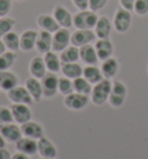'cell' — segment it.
Masks as SVG:
<instances>
[{"label": "cell", "instance_id": "1", "mask_svg": "<svg viewBox=\"0 0 148 159\" xmlns=\"http://www.w3.org/2000/svg\"><path fill=\"white\" fill-rule=\"evenodd\" d=\"M112 83L110 79H103L93 86V91L90 94V100L95 106H102L109 100V95L111 92Z\"/></svg>", "mask_w": 148, "mask_h": 159}, {"label": "cell", "instance_id": "2", "mask_svg": "<svg viewBox=\"0 0 148 159\" xmlns=\"http://www.w3.org/2000/svg\"><path fill=\"white\" fill-rule=\"evenodd\" d=\"M98 16L92 9L79 11L73 15V26L76 29H94Z\"/></svg>", "mask_w": 148, "mask_h": 159}, {"label": "cell", "instance_id": "3", "mask_svg": "<svg viewBox=\"0 0 148 159\" xmlns=\"http://www.w3.org/2000/svg\"><path fill=\"white\" fill-rule=\"evenodd\" d=\"M131 21H132V16H131V12L125 9L124 7H118L115 12L113 15V23L112 26L116 29V31L124 34L128 30L131 26Z\"/></svg>", "mask_w": 148, "mask_h": 159}, {"label": "cell", "instance_id": "4", "mask_svg": "<svg viewBox=\"0 0 148 159\" xmlns=\"http://www.w3.org/2000/svg\"><path fill=\"white\" fill-rule=\"evenodd\" d=\"M126 86L123 84L122 81H113L108 102L113 108H119L124 105L125 99H126Z\"/></svg>", "mask_w": 148, "mask_h": 159}, {"label": "cell", "instance_id": "5", "mask_svg": "<svg viewBox=\"0 0 148 159\" xmlns=\"http://www.w3.org/2000/svg\"><path fill=\"white\" fill-rule=\"evenodd\" d=\"M71 43V34L68 28H59L52 35V48L54 52H61Z\"/></svg>", "mask_w": 148, "mask_h": 159}, {"label": "cell", "instance_id": "6", "mask_svg": "<svg viewBox=\"0 0 148 159\" xmlns=\"http://www.w3.org/2000/svg\"><path fill=\"white\" fill-rule=\"evenodd\" d=\"M96 40L95 31L92 29H76L71 34V44L81 48L86 44H92Z\"/></svg>", "mask_w": 148, "mask_h": 159}, {"label": "cell", "instance_id": "7", "mask_svg": "<svg viewBox=\"0 0 148 159\" xmlns=\"http://www.w3.org/2000/svg\"><path fill=\"white\" fill-rule=\"evenodd\" d=\"M58 80L59 78L56 75V73L48 72L42 78V89H43V97L46 99L56 97L58 93Z\"/></svg>", "mask_w": 148, "mask_h": 159}, {"label": "cell", "instance_id": "8", "mask_svg": "<svg viewBox=\"0 0 148 159\" xmlns=\"http://www.w3.org/2000/svg\"><path fill=\"white\" fill-rule=\"evenodd\" d=\"M89 102V97L85 94L73 92L66 95L64 99V105L66 108H68L71 111H81L88 105Z\"/></svg>", "mask_w": 148, "mask_h": 159}, {"label": "cell", "instance_id": "9", "mask_svg": "<svg viewBox=\"0 0 148 159\" xmlns=\"http://www.w3.org/2000/svg\"><path fill=\"white\" fill-rule=\"evenodd\" d=\"M7 97L13 103H23V105H31L33 103V98H31L30 93L28 92L26 86H15L14 89L7 92Z\"/></svg>", "mask_w": 148, "mask_h": 159}, {"label": "cell", "instance_id": "10", "mask_svg": "<svg viewBox=\"0 0 148 159\" xmlns=\"http://www.w3.org/2000/svg\"><path fill=\"white\" fill-rule=\"evenodd\" d=\"M12 114H13L14 121L19 124H23L30 121L33 117V113H31L30 108L28 105H23V103H13L12 107Z\"/></svg>", "mask_w": 148, "mask_h": 159}, {"label": "cell", "instance_id": "11", "mask_svg": "<svg viewBox=\"0 0 148 159\" xmlns=\"http://www.w3.org/2000/svg\"><path fill=\"white\" fill-rule=\"evenodd\" d=\"M0 134L6 139V142H9V143H16L23 136L21 131V127L14 124L13 122L0 124Z\"/></svg>", "mask_w": 148, "mask_h": 159}, {"label": "cell", "instance_id": "12", "mask_svg": "<svg viewBox=\"0 0 148 159\" xmlns=\"http://www.w3.org/2000/svg\"><path fill=\"white\" fill-rule=\"evenodd\" d=\"M15 148L18 152H22L27 156H34L38 153V144L36 139L29 138V137L22 136L16 143H15Z\"/></svg>", "mask_w": 148, "mask_h": 159}, {"label": "cell", "instance_id": "13", "mask_svg": "<svg viewBox=\"0 0 148 159\" xmlns=\"http://www.w3.org/2000/svg\"><path fill=\"white\" fill-rule=\"evenodd\" d=\"M38 33L34 29H27L20 35V50L24 52H29L35 49Z\"/></svg>", "mask_w": 148, "mask_h": 159}, {"label": "cell", "instance_id": "14", "mask_svg": "<svg viewBox=\"0 0 148 159\" xmlns=\"http://www.w3.org/2000/svg\"><path fill=\"white\" fill-rule=\"evenodd\" d=\"M52 15L61 28H70L73 26V15L64 6H56L53 8Z\"/></svg>", "mask_w": 148, "mask_h": 159}, {"label": "cell", "instance_id": "15", "mask_svg": "<svg viewBox=\"0 0 148 159\" xmlns=\"http://www.w3.org/2000/svg\"><path fill=\"white\" fill-rule=\"evenodd\" d=\"M21 131L23 136L36 139V141L42 138L44 135V130L42 128V125L35 121H31V120L26 123L21 124Z\"/></svg>", "mask_w": 148, "mask_h": 159}, {"label": "cell", "instance_id": "16", "mask_svg": "<svg viewBox=\"0 0 148 159\" xmlns=\"http://www.w3.org/2000/svg\"><path fill=\"white\" fill-rule=\"evenodd\" d=\"M94 47L96 49L97 57L100 61H105L108 58L112 57L113 45L109 39H98Z\"/></svg>", "mask_w": 148, "mask_h": 159}, {"label": "cell", "instance_id": "17", "mask_svg": "<svg viewBox=\"0 0 148 159\" xmlns=\"http://www.w3.org/2000/svg\"><path fill=\"white\" fill-rule=\"evenodd\" d=\"M52 48V34L45 30H41L37 36L35 49L39 53H46Z\"/></svg>", "mask_w": 148, "mask_h": 159}, {"label": "cell", "instance_id": "18", "mask_svg": "<svg viewBox=\"0 0 148 159\" xmlns=\"http://www.w3.org/2000/svg\"><path fill=\"white\" fill-rule=\"evenodd\" d=\"M37 25L41 28V30L49 31L51 34L56 33L60 28L59 23L57 22L54 16L50 15V14H41L38 18H37Z\"/></svg>", "mask_w": 148, "mask_h": 159}, {"label": "cell", "instance_id": "19", "mask_svg": "<svg viewBox=\"0 0 148 159\" xmlns=\"http://www.w3.org/2000/svg\"><path fill=\"white\" fill-rule=\"evenodd\" d=\"M19 84V77L14 72L0 71V89L8 92Z\"/></svg>", "mask_w": 148, "mask_h": 159}, {"label": "cell", "instance_id": "20", "mask_svg": "<svg viewBox=\"0 0 148 159\" xmlns=\"http://www.w3.org/2000/svg\"><path fill=\"white\" fill-rule=\"evenodd\" d=\"M38 144V153L41 157L44 158H56L57 157V148L52 142L48 139L46 137H42L37 141Z\"/></svg>", "mask_w": 148, "mask_h": 159}, {"label": "cell", "instance_id": "21", "mask_svg": "<svg viewBox=\"0 0 148 159\" xmlns=\"http://www.w3.org/2000/svg\"><path fill=\"white\" fill-rule=\"evenodd\" d=\"M46 71H48V69L45 66L44 58H42L41 56H36L30 61L29 72H30L31 77L37 78V79H42L44 75L48 73Z\"/></svg>", "mask_w": 148, "mask_h": 159}, {"label": "cell", "instance_id": "22", "mask_svg": "<svg viewBox=\"0 0 148 159\" xmlns=\"http://www.w3.org/2000/svg\"><path fill=\"white\" fill-rule=\"evenodd\" d=\"M94 29H95V35L97 39H108L111 34L112 23L108 16H98L97 23Z\"/></svg>", "mask_w": 148, "mask_h": 159}, {"label": "cell", "instance_id": "23", "mask_svg": "<svg viewBox=\"0 0 148 159\" xmlns=\"http://www.w3.org/2000/svg\"><path fill=\"white\" fill-rule=\"evenodd\" d=\"M80 49V59L86 65H96L100 61L97 57V52L94 45L86 44L81 47Z\"/></svg>", "mask_w": 148, "mask_h": 159}, {"label": "cell", "instance_id": "24", "mask_svg": "<svg viewBox=\"0 0 148 159\" xmlns=\"http://www.w3.org/2000/svg\"><path fill=\"white\" fill-rule=\"evenodd\" d=\"M26 89H28V92L30 93V95L34 101H39L42 99V97H43L42 83L37 78H34V77L28 78L26 81Z\"/></svg>", "mask_w": 148, "mask_h": 159}, {"label": "cell", "instance_id": "25", "mask_svg": "<svg viewBox=\"0 0 148 159\" xmlns=\"http://www.w3.org/2000/svg\"><path fill=\"white\" fill-rule=\"evenodd\" d=\"M119 70V64L116 58L110 57L108 59L103 61L102 66H101V71L104 75L105 79H112L113 77H116Z\"/></svg>", "mask_w": 148, "mask_h": 159}, {"label": "cell", "instance_id": "26", "mask_svg": "<svg viewBox=\"0 0 148 159\" xmlns=\"http://www.w3.org/2000/svg\"><path fill=\"white\" fill-rule=\"evenodd\" d=\"M61 72L64 77H67L70 79L74 80L79 78V77H82L83 69L81 67V65L78 62L75 63H63L61 64Z\"/></svg>", "mask_w": 148, "mask_h": 159}, {"label": "cell", "instance_id": "27", "mask_svg": "<svg viewBox=\"0 0 148 159\" xmlns=\"http://www.w3.org/2000/svg\"><path fill=\"white\" fill-rule=\"evenodd\" d=\"M82 77H85L92 85H96L104 79V75L102 73L101 69L96 65H87L83 69Z\"/></svg>", "mask_w": 148, "mask_h": 159}, {"label": "cell", "instance_id": "28", "mask_svg": "<svg viewBox=\"0 0 148 159\" xmlns=\"http://www.w3.org/2000/svg\"><path fill=\"white\" fill-rule=\"evenodd\" d=\"M44 63H45V66L48 69L49 72H52V73H57L61 70V61L60 57H58L54 51H49V52L44 53Z\"/></svg>", "mask_w": 148, "mask_h": 159}, {"label": "cell", "instance_id": "29", "mask_svg": "<svg viewBox=\"0 0 148 159\" xmlns=\"http://www.w3.org/2000/svg\"><path fill=\"white\" fill-rule=\"evenodd\" d=\"M80 59V49L75 45H68L60 52V61L63 63H75Z\"/></svg>", "mask_w": 148, "mask_h": 159}, {"label": "cell", "instance_id": "30", "mask_svg": "<svg viewBox=\"0 0 148 159\" xmlns=\"http://www.w3.org/2000/svg\"><path fill=\"white\" fill-rule=\"evenodd\" d=\"M73 87H74V92L80 93V94H85V95H88V97L92 94V91H93L92 84L85 77H79L76 79H74Z\"/></svg>", "mask_w": 148, "mask_h": 159}, {"label": "cell", "instance_id": "31", "mask_svg": "<svg viewBox=\"0 0 148 159\" xmlns=\"http://www.w3.org/2000/svg\"><path fill=\"white\" fill-rule=\"evenodd\" d=\"M2 41L9 51L16 52L18 50H20V35L15 31H9L8 34H6L2 37Z\"/></svg>", "mask_w": 148, "mask_h": 159}, {"label": "cell", "instance_id": "32", "mask_svg": "<svg viewBox=\"0 0 148 159\" xmlns=\"http://www.w3.org/2000/svg\"><path fill=\"white\" fill-rule=\"evenodd\" d=\"M15 59H16V53L14 51H5L0 56V71L9 70L13 66Z\"/></svg>", "mask_w": 148, "mask_h": 159}, {"label": "cell", "instance_id": "33", "mask_svg": "<svg viewBox=\"0 0 148 159\" xmlns=\"http://www.w3.org/2000/svg\"><path fill=\"white\" fill-rule=\"evenodd\" d=\"M58 92L63 95H68L71 93L74 92L73 87V80L67 78V77H61L58 80Z\"/></svg>", "mask_w": 148, "mask_h": 159}, {"label": "cell", "instance_id": "34", "mask_svg": "<svg viewBox=\"0 0 148 159\" xmlns=\"http://www.w3.org/2000/svg\"><path fill=\"white\" fill-rule=\"evenodd\" d=\"M15 26V20L8 16L0 18V37H4L6 34H8L9 31Z\"/></svg>", "mask_w": 148, "mask_h": 159}, {"label": "cell", "instance_id": "35", "mask_svg": "<svg viewBox=\"0 0 148 159\" xmlns=\"http://www.w3.org/2000/svg\"><path fill=\"white\" fill-rule=\"evenodd\" d=\"M14 121L12 109L8 107L0 106V124L12 123Z\"/></svg>", "mask_w": 148, "mask_h": 159}, {"label": "cell", "instance_id": "36", "mask_svg": "<svg viewBox=\"0 0 148 159\" xmlns=\"http://www.w3.org/2000/svg\"><path fill=\"white\" fill-rule=\"evenodd\" d=\"M133 11L138 15H146L148 13V0H135Z\"/></svg>", "mask_w": 148, "mask_h": 159}, {"label": "cell", "instance_id": "37", "mask_svg": "<svg viewBox=\"0 0 148 159\" xmlns=\"http://www.w3.org/2000/svg\"><path fill=\"white\" fill-rule=\"evenodd\" d=\"M12 8V0H0V18L7 16Z\"/></svg>", "mask_w": 148, "mask_h": 159}, {"label": "cell", "instance_id": "38", "mask_svg": "<svg viewBox=\"0 0 148 159\" xmlns=\"http://www.w3.org/2000/svg\"><path fill=\"white\" fill-rule=\"evenodd\" d=\"M108 2V0H89V9L94 12L101 11Z\"/></svg>", "mask_w": 148, "mask_h": 159}, {"label": "cell", "instance_id": "39", "mask_svg": "<svg viewBox=\"0 0 148 159\" xmlns=\"http://www.w3.org/2000/svg\"><path fill=\"white\" fill-rule=\"evenodd\" d=\"M72 2L79 11L89 8V0H72Z\"/></svg>", "mask_w": 148, "mask_h": 159}, {"label": "cell", "instance_id": "40", "mask_svg": "<svg viewBox=\"0 0 148 159\" xmlns=\"http://www.w3.org/2000/svg\"><path fill=\"white\" fill-rule=\"evenodd\" d=\"M134 2L135 0H119V4H120V6L122 7H124L125 9H127V11H133V8H134Z\"/></svg>", "mask_w": 148, "mask_h": 159}, {"label": "cell", "instance_id": "41", "mask_svg": "<svg viewBox=\"0 0 148 159\" xmlns=\"http://www.w3.org/2000/svg\"><path fill=\"white\" fill-rule=\"evenodd\" d=\"M12 155L7 149L5 148H0V159H11Z\"/></svg>", "mask_w": 148, "mask_h": 159}, {"label": "cell", "instance_id": "42", "mask_svg": "<svg viewBox=\"0 0 148 159\" xmlns=\"http://www.w3.org/2000/svg\"><path fill=\"white\" fill-rule=\"evenodd\" d=\"M11 159H29V156L24 155V153H22V152H18V153H14Z\"/></svg>", "mask_w": 148, "mask_h": 159}, {"label": "cell", "instance_id": "43", "mask_svg": "<svg viewBox=\"0 0 148 159\" xmlns=\"http://www.w3.org/2000/svg\"><path fill=\"white\" fill-rule=\"evenodd\" d=\"M6 49H7V48H6V45H5L4 41L0 40V56H1V55H2V53L6 51Z\"/></svg>", "mask_w": 148, "mask_h": 159}, {"label": "cell", "instance_id": "44", "mask_svg": "<svg viewBox=\"0 0 148 159\" xmlns=\"http://www.w3.org/2000/svg\"><path fill=\"white\" fill-rule=\"evenodd\" d=\"M5 145H6V139H5L4 137H2V135L0 134V148H5Z\"/></svg>", "mask_w": 148, "mask_h": 159}, {"label": "cell", "instance_id": "45", "mask_svg": "<svg viewBox=\"0 0 148 159\" xmlns=\"http://www.w3.org/2000/svg\"><path fill=\"white\" fill-rule=\"evenodd\" d=\"M39 159H56V158H44V157H41Z\"/></svg>", "mask_w": 148, "mask_h": 159}, {"label": "cell", "instance_id": "46", "mask_svg": "<svg viewBox=\"0 0 148 159\" xmlns=\"http://www.w3.org/2000/svg\"><path fill=\"white\" fill-rule=\"evenodd\" d=\"M18 1H23V0H18Z\"/></svg>", "mask_w": 148, "mask_h": 159}]
</instances>
